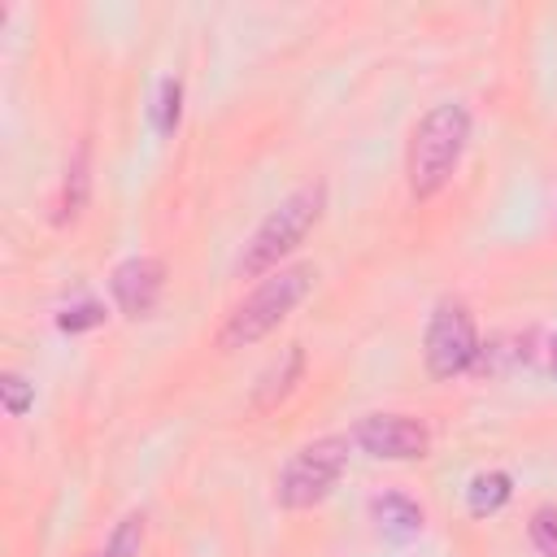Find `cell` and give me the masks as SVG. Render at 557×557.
Listing matches in <instances>:
<instances>
[{"label":"cell","mask_w":557,"mask_h":557,"mask_svg":"<svg viewBox=\"0 0 557 557\" xmlns=\"http://www.w3.org/2000/svg\"><path fill=\"white\" fill-rule=\"evenodd\" d=\"M470 144V109L466 104H435L409 135V152H405V174H409V191L418 200H431L453 170L461 165Z\"/></svg>","instance_id":"obj_1"},{"label":"cell","mask_w":557,"mask_h":557,"mask_svg":"<svg viewBox=\"0 0 557 557\" xmlns=\"http://www.w3.org/2000/svg\"><path fill=\"white\" fill-rule=\"evenodd\" d=\"M322 209H326V183H305V187H296L292 196H283V200L261 218V226L252 231V239L244 244L239 265H235L239 278H257V274H265V270H278V261H283L287 252H296V248L305 244V235L318 226Z\"/></svg>","instance_id":"obj_2"},{"label":"cell","mask_w":557,"mask_h":557,"mask_svg":"<svg viewBox=\"0 0 557 557\" xmlns=\"http://www.w3.org/2000/svg\"><path fill=\"white\" fill-rule=\"evenodd\" d=\"M313 287V265H287V270H274L270 278H261L226 318V326L218 331V344L222 348H248L257 339H265Z\"/></svg>","instance_id":"obj_3"},{"label":"cell","mask_w":557,"mask_h":557,"mask_svg":"<svg viewBox=\"0 0 557 557\" xmlns=\"http://www.w3.org/2000/svg\"><path fill=\"white\" fill-rule=\"evenodd\" d=\"M344 466H348V435H322V440L305 444L278 470L274 500L283 509H309V505H318V500L331 496V487L339 483Z\"/></svg>","instance_id":"obj_4"},{"label":"cell","mask_w":557,"mask_h":557,"mask_svg":"<svg viewBox=\"0 0 557 557\" xmlns=\"http://www.w3.org/2000/svg\"><path fill=\"white\" fill-rule=\"evenodd\" d=\"M479 326H474V313L466 309V300H440L431 309V322H426V339H422V357H426V370L431 379H457L466 374L474 361H479Z\"/></svg>","instance_id":"obj_5"},{"label":"cell","mask_w":557,"mask_h":557,"mask_svg":"<svg viewBox=\"0 0 557 557\" xmlns=\"http://www.w3.org/2000/svg\"><path fill=\"white\" fill-rule=\"evenodd\" d=\"M352 444L379 461H418L431 448V431L409 413H366L352 426Z\"/></svg>","instance_id":"obj_6"},{"label":"cell","mask_w":557,"mask_h":557,"mask_svg":"<svg viewBox=\"0 0 557 557\" xmlns=\"http://www.w3.org/2000/svg\"><path fill=\"white\" fill-rule=\"evenodd\" d=\"M109 292L126 318H148L165 292V261L157 257H126L109 274Z\"/></svg>","instance_id":"obj_7"},{"label":"cell","mask_w":557,"mask_h":557,"mask_svg":"<svg viewBox=\"0 0 557 557\" xmlns=\"http://www.w3.org/2000/svg\"><path fill=\"white\" fill-rule=\"evenodd\" d=\"M300 374H305V348H300V344H287V348L265 366V374L257 379L252 405H257V409H274V405L300 383Z\"/></svg>","instance_id":"obj_8"},{"label":"cell","mask_w":557,"mask_h":557,"mask_svg":"<svg viewBox=\"0 0 557 557\" xmlns=\"http://www.w3.org/2000/svg\"><path fill=\"white\" fill-rule=\"evenodd\" d=\"M370 509H374V522H379V531H383L387 540H409V535L422 531V505H413V500L400 496V492L379 496Z\"/></svg>","instance_id":"obj_9"},{"label":"cell","mask_w":557,"mask_h":557,"mask_svg":"<svg viewBox=\"0 0 557 557\" xmlns=\"http://www.w3.org/2000/svg\"><path fill=\"white\" fill-rule=\"evenodd\" d=\"M87 191H91V152H87V144H78V152L65 165V187H61V213H57V222H74L87 209Z\"/></svg>","instance_id":"obj_10"},{"label":"cell","mask_w":557,"mask_h":557,"mask_svg":"<svg viewBox=\"0 0 557 557\" xmlns=\"http://www.w3.org/2000/svg\"><path fill=\"white\" fill-rule=\"evenodd\" d=\"M509 496H513V479H509L505 470H479V474L470 479V487H466V509H470L474 518H487V513H496Z\"/></svg>","instance_id":"obj_11"},{"label":"cell","mask_w":557,"mask_h":557,"mask_svg":"<svg viewBox=\"0 0 557 557\" xmlns=\"http://www.w3.org/2000/svg\"><path fill=\"white\" fill-rule=\"evenodd\" d=\"M139 544H144V513H126L113 527L109 544L100 553H91V557H139Z\"/></svg>","instance_id":"obj_12"},{"label":"cell","mask_w":557,"mask_h":557,"mask_svg":"<svg viewBox=\"0 0 557 557\" xmlns=\"http://www.w3.org/2000/svg\"><path fill=\"white\" fill-rule=\"evenodd\" d=\"M178 113H183V83L178 78H161L157 87V104H152V122L161 135H170L178 126Z\"/></svg>","instance_id":"obj_13"},{"label":"cell","mask_w":557,"mask_h":557,"mask_svg":"<svg viewBox=\"0 0 557 557\" xmlns=\"http://www.w3.org/2000/svg\"><path fill=\"white\" fill-rule=\"evenodd\" d=\"M527 535L540 557H557V505H540L527 522Z\"/></svg>","instance_id":"obj_14"},{"label":"cell","mask_w":557,"mask_h":557,"mask_svg":"<svg viewBox=\"0 0 557 557\" xmlns=\"http://www.w3.org/2000/svg\"><path fill=\"white\" fill-rule=\"evenodd\" d=\"M0 400H4V413H9V418H22V413L35 405V387H30L17 370H4V374H0Z\"/></svg>","instance_id":"obj_15"},{"label":"cell","mask_w":557,"mask_h":557,"mask_svg":"<svg viewBox=\"0 0 557 557\" xmlns=\"http://www.w3.org/2000/svg\"><path fill=\"white\" fill-rule=\"evenodd\" d=\"M100 322H104V305H96V300H78V305H70V309L57 313V326L70 331V335L91 331V326H100Z\"/></svg>","instance_id":"obj_16"},{"label":"cell","mask_w":557,"mask_h":557,"mask_svg":"<svg viewBox=\"0 0 557 557\" xmlns=\"http://www.w3.org/2000/svg\"><path fill=\"white\" fill-rule=\"evenodd\" d=\"M548 361H553V374H557V339H553V348H548Z\"/></svg>","instance_id":"obj_17"}]
</instances>
